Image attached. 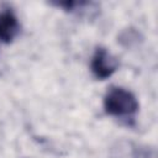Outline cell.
Instances as JSON below:
<instances>
[{
	"label": "cell",
	"instance_id": "cell-4",
	"mask_svg": "<svg viewBox=\"0 0 158 158\" xmlns=\"http://www.w3.org/2000/svg\"><path fill=\"white\" fill-rule=\"evenodd\" d=\"M118 41L125 47H133V46L138 44L142 41V36H141V33L136 28H131L130 27V28L123 30L120 33Z\"/></svg>",
	"mask_w": 158,
	"mask_h": 158
},
{
	"label": "cell",
	"instance_id": "cell-3",
	"mask_svg": "<svg viewBox=\"0 0 158 158\" xmlns=\"http://www.w3.org/2000/svg\"><path fill=\"white\" fill-rule=\"evenodd\" d=\"M20 33V23L15 14L10 10L0 11V41L11 43Z\"/></svg>",
	"mask_w": 158,
	"mask_h": 158
},
{
	"label": "cell",
	"instance_id": "cell-2",
	"mask_svg": "<svg viewBox=\"0 0 158 158\" xmlns=\"http://www.w3.org/2000/svg\"><path fill=\"white\" fill-rule=\"evenodd\" d=\"M118 68V60L115 56L107 52L104 47H98L93 54L90 62V69L93 75L99 80L110 78Z\"/></svg>",
	"mask_w": 158,
	"mask_h": 158
},
{
	"label": "cell",
	"instance_id": "cell-1",
	"mask_svg": "<svg viewBox=\"0 0 158 158\" xmlns=\"http://www.w3.org/2000/svg\"><path fill=\"white\" fill-rule=\"evenodd\" d=\"M136 96L125 88L110 86L104 96V109L106 114L121 118L132 117L138 111Z\"/></svg>",
	"mask_w": 158,
	"mask_h": 158
},
{
	"label": "cell",
	"instance_id": "cell-5",
	"mask_svg": "<svg viewBox=\"0 0 158 158\" xmlns=\"http://www.w3.org/2000/svg\"><path fill=\"white\" fill-rule=\"evenodd\" d=\"M137 158H156V151L154 149H147V148H139L138 154H136Z\"/></svg>",
	"mask_w": 158,
	"mask_h": 158
}]
</instances>
